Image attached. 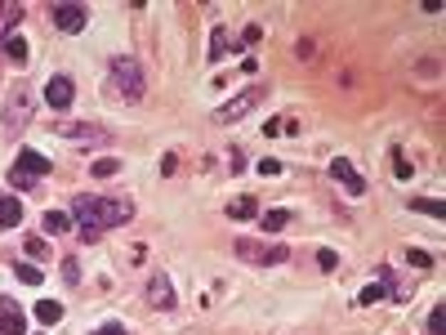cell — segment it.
Here are the masks:
<instances>
[{"mask_svg":"<svg viewBox=\"0 0 446 335\" xmlns=\"http://www.w3.org/2000/svg\"><path fill=\"white\" fill-rule=\"evenodd\" d=\"M23 220V206H18V197H9V192H0V232H9V228H18Z\"/></svg>","mask_w":446,"mask_h":335,"instance_id":"cell-15","label":"cell"},{"mask_svg":"<svg viewBox=\"0 0 446 335\" xmlns=\"http://www.w3.org/2000/svg\"><path fill=\"white\" fill-rule=\"evenodd\" d=\"M317 264L326 268V273H330V268H335L339 264V255H335V250H317Z\"/></svg>","mask_w":446,"mask_h":335,"instance_id":"cell-31","label":"cell"},{"mask_svg":"<svg viewBox=\"0 0 446 335\" xmlns=\"http://www.w3.org/2000/svg\"><path fill=\"white\" fill-rule=\"evenodd\" d=\"M415 72H424V81H437L442 76V63L437 58H424V63H415Z\"/></svg>","mask_w":446,"mask_h":335,"instance_id":"cell-25","label":"cell"},{"mask_svg":"<svg viewBox=\"0 0 446 335\" xmlns=\"http://www.w3.org/2000/svg\"><path fill=\"white\" fill-rule=\"evenodd\" d=\"M72 98H76V81H72V76H49V86H45V103H49V108H54V112H68Z\"/></svg>","mask_w":446,"mask_h":335,"instance_id":"cell-9","label":"cell"},{"mask_svg":"<svg viewBox=\"0 0 446 335\" xmlns=\"http://www.w3.org/2000/svg\"><path fill=\"white\" fill-rule=\"evenodd\" d=\"M263 232H282L286 224H290V210H263Z\"/></svg>","mask_w":446,"mask_h":335,"instance_id":"cell-19","label":"cell"},{"mask_svg":"<svg viewBox=\"0 0 446 335\" xmlns=\"http://www.w3.org/2000/svg\"><path fill=\"white\" fill-rule=\"evenodd\" d=\"M0 335H27V313L14 295H0Z\"/></svg>","mask_w":446,"mask_h":335,"instance_id":"cell-8","label":"cell"},{"mask_svg":"<svg viewBox=\"0 0 446 335\" xmlns=\"http://www.w3.org/2000/svg\"><path fill=\"white\" fill-rule=\"evenodd\" d=\"M330 175H335V179L344 183V188H349V197H361V192H366V183H361V175H357V170H353V165L344 161V157H335V161H330Z\"/></svg>","mask_w":446,"mask_h":335,"instance_id":"cell-11","label":"cell"},{"mask_svg":"<svg viewBox=\"0 0 446 335\" xmlns=\"http://www.w3.org/2000/svg\"><path fill=\"white\" fill-rule=\"evenodd\" d=\"M406 264H410V268H428V264H433V255L415 246V250H406Z\"/></svg>","mask_w":446,"mask_h":335,"instance_id":"cell-26","label":"cell"},{"mask_svg":"<svg viewBox=\"0 0 446 335\" xmlns=\"http://www.w3.org/2000/svg\"><path fill=\"white\" fill-rule=\"evenodd\" d=\"M112 86H117V94L125 98V103H139V98L147 94V81H143V67L121 54V58H112Z\"/></svg>","mask_w":446,"mask_h":335,"instance_id":"cell-2","label":"cell"},{"mask_svg":"<svg viewBox=\"0 0 446 335\" xmlns=\"http://www.w3.org/2000/svg\"><path fill=\"white\" fill-rule=\"evenodd\" d=\"M0 49H5V54H9L14 63H27V41L18 36V31H14V36H9L5 45H0Z\"/></svg>","mask_w":446,"mask_h":335,"instance_id":"cell-21","label":"cell"},{"mask_svg":"<svg viewBox=\"0 0 446 335\" xmlns=\"http://www.w3.org/2000/svg\"><path fill=\"white\" fill-rule=\"evenodd\" d=\"M143 299L152 309H174V282H170V273H152V277H147Z\"/></svg>","mask_w":446,"mask_h":335,"instance_id":"cell-10","label":"cell"},{"mask_svg":"<svg viewBox=\"0 0 446 335\" xmlns=\"http://www.w3.org/2000/svg\"><path fill=\"white\" fill-rule=\"evenodd\" d=\"M9 183H14V192H23V188H36V179L23 175V170H9Z\"/></svg>","mask_w":446,"mask_h":335,"instance_id":"cell-28","label":"cell"},{"mask_svg":"<svg viewBox=\"0 0 446 335\" xmlns=\"http://www.w3.org/2000/svg\"><path fill=\"white\" fill-rule=\"evenodd\" d=\"M90 175H94V179H112V175H121V161H117V157H103V161L90 165Z\"/></svg>","mask_w":446,"mask_h":335,"instance_id":"cell-20","label":"cell"},{"mask_svg":"<svg viewBox=\"0 0 446 335\" xmlns=\"http://www.w3.org/2000/svg\"><path fill=\"white\" fill-rule=\"evenodd\" d=\"M63 282H68V287H76V282H80V264L68 255V259H63Z\"/></svg>","mask_w":446,"mask_h":335,"instance_id":"cell-27","label":"cell"},{"mask_svg":"<svg viewBox=\"0 0 446 335\" xmlns=\"http://www.w3.org/2000/svg\"><path fill=\"white\" fill-rule=\"evenodd\" d=\"M259 98H263V90H245V94H237V98H228V103L214 112V121H219V125H237V121H245V116L259 108Z\"/></svg>","mask_w":446,"mask_h":335,"instance_id":"cell-5","label":"cell"},{"mask_svg":"<svg viewBox=\"0 0 446 335\" xmlns=\"http://www.w3.org/2000/svg\"><path fill=\"white\" fill-rule=\"evenodd\" d=\"M14 273H18V282H27V287H41V268L36 264L23 259V264H14Z\"/></svg>","mask_w":446,"mask_h":335,"instance_id":"cell-22","label":"cell"},{"mask_svg":"<svg viewBox=\"0 0 446 335\" xmlns=\"http://www.w3.org/2000/svg\"><path fill=\"white\" fill-rule=\"evenodd\" d=\"M27 125H31V90L18 81V86L9 90V98H5V134H9V139H18Z\"/></svg>","mask_w":446,"mask_h":335,"instance_id":"cell-3","label":"cell"},{"mask_svg":"<svg viewBox=\"0 0 446 335\" xmlns=\"http://www.w3.org/2000/svg\"><path fill=\"white\" fill-rule=\"evenodd\" d=\"M94 335H129V331H125V326H121V322H107V326H98V331H94Z\"/></svg>","mask_w":446,"mask_h":335,"instance_id":"cell-33","label":"cell"},{"mask_svg":"<svg viewBox=\"0 0 446 335\" xmlns=\"http://www.w3.org/2000/svg\"><path fill=\"white\" fill-rule=\"evenodd\" d=\"M228 49H233V41H228V31L219 27V31H214V41H210V58H223Z\"/></svg>","mask_w":446,"mask_h":335,"instance_id":"cell-23","label":"cell"},{"mask_svg":"<svg viewBox=\"0 0 446 335\" xmlns=\"http://www.w3.org/2000/svg\"><path fill=\"white\" fill-rule=\"evenodd\" d=\"M255 197H233L228 201V220H255Z\"/></svg>","mask_w":446,"mask_h":335,"instance_id":"cell-17","label":"cell"},{"mask_svg":"<svg viewBox=\"0 0 446 335\" xmlns=\"http://www.w3.org/2000/svg\"><path fill=\"white\" fill-rule=\"evenodd\" d=\"M72 224H80V228H121V224H129L134 220V201L129 197H94V192H80L76 201H72Z\"/></svg>","mask_w":446,"mask_h":335,"instance_id":"cell-1","label":"cell"},{"mask_svg":"<svg viewBox=\"0 0 446 335\" xmlns=\"http://www.w3.org/2000/svg\"><path fill=\"white\" fill-rule=\"evenodd\" d=\"M72 215L68 210H45V220H41V232L45 237H58V232H72Z\"/></svg>","mask_w":446,"mask_h":335,"instance_id":"cell-14","label":"cell"},{"mask_svg":"<svg viewBox=\"0 0 446 335\" xmlns=\"http://www.w3.org/2000/svg\"><path fill=\"white\" fill-rule=\"evenodd\" d=\"M31 313H36V322L54 326L58 317H63V304H58V299H36V309H31Z\"/></svg>","mask_w":446,"mask_h":335,"instance_id":"cell-16","label":"cell"},{"mask_svg":"<svg viewBox=\"0 0 446 335\" xmlns=\"http://www.w3.org/2000/svg\"><path fill=\"white\" fill-rule=\"evenodd\" d=\"M259 175H282V161H277V157H263V161H259Z\"/></svg>","mask_w":446,"mask_h":335,"instance_id":"cell-30","label":"cell"},{"mask_svg":"<svg viewBox=\"0 0 446 335\" xmlns=\"http://www.w3.org/2000/svg\"><path fill=\"white\" fill-rule=\"evenodd\" d=\"M58 139H72V143H103L107 130L103 125H90V121H54Z\"/></svg>","mask_w":446,"mask_h":335,"instance_id":"cell-6","label":"cell"},{"mask_svg":"<svg viewBox=\"0 0 446 335\" xmlns=\"http://www.w3.org/2000/svg\"><path fill=\"white\" fill-rule=\"evenodd\" d=\"M410 210L428 215V220H446V206H442L437 197H415V201H410Z\"/></svg>","mask_w":446,"mask_h":335,"instance_id":"cell-18","label":"cell"},{"mask_svg":"<svg viewBox=\"0 0 446 335\" xmlns=\"http://www.w3.org/2000/svg\"><path fill=\"white\" fill-rule=\"evenodd\" d=\"M14 170H23V175H31V179H45L49 170H54V165H49V157H41V153H18Z\"/></svg>","mask_w":446,"mask_h":335,"instance_id":"cell-13","label":"cell"},{"mask_svg":"<svg viewBox=\"0 0 446 335\" xmlns=\"http://www.w3.org/2000/svg\"><path fill=\"white\" fill-rule=\"evenodd\" d=\"M393 165H398V179H410V161L398 153V161H393Z\"/></svg>","mask_w":446,"mask_h":335,"instance_id":"cell-34","label":"cell"},{"mask_svg":"<svg viewBox=\"0 0 446 335\" xmlns=\"http://www.w3.org/2000/svg\"><path fill=\"white\" fill-rule=\"evenodd\" d=\"M23 255H31V259H45V255H49V246H45V237H27V246H23Z\"/></svg>","mask_w":446,"mask_h":335,"instance_id":"cell-24","label":"cell"},{"mask_svg":"<svg viewBox=\"0 0 446 335\" xmlns=\"http://www.w3.org/2000/svg\"><path fill=\"white\" fill-rule=\"evenodd\" d=\"M23 5H14V0H0V45H5L9 36H14V27L23 23Z\"/></svg>","mask_w":446,"mask_h":335,"instance_id":"cell-12","label":"cell"},{"mask_svg":"<svg viewBox=\"0 0 446 335\" xmlns=\"http://www.w3.org/2000/svg\"><path fill=\"white\" fill-rule=\"evenodd\" d=\"M237 255H241V259H250V264H263V268H268V264H286V259H290V250H286L282 242H277V246H263V242H250V237H237Z\"/></svg>","mask_w":446,"mask_h":335,"instance_id":"cell-4","label":"cell"},{"mask_svg":"<svg viewBox=\"0 0 446 335\" xmlns=\"http://www.w3.org/2000/svg\"><path fill=\"white\" fill-rule=\"evenodd\" d=\"M428 335H446V326H442V309H428Z\"/></svg>","mask_w":446,"mask_h":335,"instance_id":"cell-29","label":"cell"},{"mask_svg":"<svg viewBox=\"0 0 446 335\" xmlns=\"http://www.w3.org/2000/svg\"><path fill=\"white\" fill-rule=\"evenodd\" d=\"M49 19H54L58 31H72V36H76V31H85V23H90V9H85V5H72V0H68V5H54V9H49Z\"/></svg>","mask_w":446,"mask_h":335,"instance_id":"cell-7","label":"cell"},{"mask_svg":"<svg viewBox=\"0 0 446 335\" xmlns=\"http://www.w3.org/2000/svg\"><path fill=\"white\" fill-rule=\"evenodd\" d=\"M379 295H384V287H379V282H375V287H366V291H361V304H375Z\"/></svg>","mask_w":446,"mask_h":335,"instance_id":"cell-32","label":"cell"}]
</instances>
